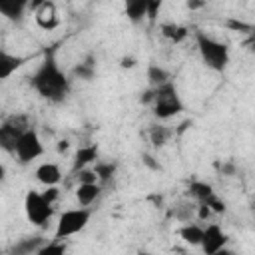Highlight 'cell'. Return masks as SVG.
<instances>
[{
	"mask_svg": "<svg viewBox=\"0 0 255 255\" xmlns=\"http://www.w3.org/2000/svg\"><path fill=\"white\" fill-rule=\"evenodd\" d=\"M44 245V239L42 237H24L20 241H16L8 255H36V251Z\"/></svg>",
	"mask_w": 255,
	"mask_h": 255,
	"instance_id": "5bb4252c",
	"label": "cell"
},
{
	"mask_svg": "<svg viewBox=\"0 0 255 255\" xmlns=\"http://www.w3.org/2000/svg\"><path fill=\"white\" fill-rule=\"evenodd\" d=\"M189 126H191V120H185L183 124H179V128H177V129L173 131V135H181V133H183V131H185V129H187Z\"/></svg>",
	"mask_w": 255,
	"mask_h": 255,
	"instance_id": "e575fe53",
	"label": "cell"
},
{
	"mask_svg": "<svg viewBox=\"0 0 255 255\" xmlns=\"http://www.w3.org/2000/svg\"><path fill=\"white\" fill-rule=\"evenodd\" d=\"M36 179L46 185V187H52V185H58L62 181V169L58 163H52V161H46V163H40L36 167Z\"/></svg>",
	"mask_w": 255,
	"mask_h": 255,
	"instance_id": "9c48e42d",
	"label": "cell"
},
{
	"mask_svg": "<svg viewBox=\"0 0 255 255\" xmlns=\"http://www.w3.org/2000/svg\"><path fill=\"white\" fill-rule=\"evenodd\" d=\"M68 147H70V143H68L66 139H62V141H58V151H60V153H64V151H66Z\"/></svg>",
	"mask_w": 255,
	"mask_h": 255,
	"instance_id": "8d00e7d4",
	"label": "cell"
},
{
	"mask_svg": "<svg viewBox=\"0 0 255 255\" xmlns=\"http://www.w3.org/2000/svg\"><path fill=\"white\" fill-rule=\"evenodd\" d=\"M145 12H147V2L143 0H133L126 4V16L129 18L131 24H141L145 20Z\"/></svg>",
	"mask_w": 255,
	"mask_h": 255,
	"instance_id": "ffe728a7",
	"label": "cell"
},
{
	"mask_svg": "<svg viewBox=\"0 0 255 255\" xmlns=\"http://www.w3.org/2000/svg\"><path fill=\"white\" fill-rule=\"evenodd\" d=\"M139 102H141V104H151V102H153V88H147L145 92H141Z\"/></svg>",
	"mask_w": 255,
	"mask_h": 255,
	"instance_id": "d6a6232c",
	"label": "cell"
},
{
	"mask_svg": "<svg viewBox=\"0 0 255 255\" xmlns=\"http://www.w3.org/2000/svg\"><path fill=\"white\" fill-rule=\"evenodd\" d=\"M193 211H195V207H193L189 201H181V203H177V205L173 207V215H175V219H179L181 223H189L191 217H193Z\"/></svg>",
	"mask_w": 255,
	"mask_h": 255,
	"instance_id": "cb8c5ba5",
	"label": "cell"
},
{
	"mask_svg": "<svg viewBox=\"0 0 255 255\" xmlns=\"http://www.w3.org/2000/svg\"><path fill=\"white\" fill-rule=\"evenodd\" d=\"M28 8V2L24 0H4L0 2V14L12 22H22L24 20V12Z\"/></svg>",
	"mask_w": 255,
	"mask_h": 255,
	"instance_id": "7c38bea8",
	"label": "cell"
},
{
	"mask_svg": "<svg viewBox=\"0 0 255 255\" xmlns=\"http://www.w3.org/2000/svg\"><path fill=\"white\" fill-rule=\"evenodd\" d=\"M223 26L229 28L231 32H239V34H251L253 32V26L251 24H247L243 20H237V18H227L223 22Z\"/></svg>",
	"mask_w": 255,
	"mask_h": 255,
	"instance_id": "484cf974",
	"label": "cell"
},
{
	"mask_svg": "<svg viewBox=\"0 0 255 255\" xmlns=\"http://www.w3.org/2000/svg\"><path fill=\"white\" fill-rule=\"evenodd\" d=\"M36 22L40 28L44 30H52L58 26V12H56V6L52 2H42V6L36 10Z\"/></svg>",
	"mask_w": 255,
	"mask_h": 255,
	"instance_id": "8fae6325",
	"label": "cell"
},
{
	"mask_svg": "<svg viewBox=\"0 0 255 255\" xmlns=\"http://www.w3.org/2000/svg\"><path fill=\"white\" fill-rule=\"evenodd\" d=\"M135 64H137V60L133 56H124L120 60V68L122 70H131V68H135Z\"/></svg>",
	"mask_w": 255,
	"mask_h": 255,
	"instance_id": "1f68e13d",
	"label": "cell"
},
{
	"mask_svg": "<svg viewBox=\"0 0 255 255\" xmlns=\"http://www.w3.org/2000/svg\"><path fill=\"white\" fill-rule=\"evenodd\" d=\"M141 161H143V165H147V167L153 169V171H159V169H161L159 161H155V157L149 155V153H143V155H141Z\"/></svg>",
	"mask_w": 255,
	"mask_h": 255,
	"instance_id": "4dcf8cb0",
	"label": "cell"
},
{
	"mask_svg": "<svg viewBox=\"0 0 255 255\" xmlns=\"http://www.w3.org/2000/svg\"><path fill=\"white\" fill-rule=\"evenodd\" d=\"M72 74H74L76 78L84 80V82H90V80H94V76H96L94 58L90 56L86 62H80V64H76V66H74V70H72Z\"/></svg>",
	"mask_w": 255,
	"mask_h": 255,
	"instance_id": "7402d4cb",
	"label": "cell"
},
{
	"mask_svg": "<svg viewBox=\"0 0 255 255\" xmlns=\"http://www.w3.org/2000/svg\"><path fill=\"white\" fill-rule=\"evenodd\" d=\"M221 171H223L225 175H235V165H233L231 161H227V163H223V167H221Z\"/></svg>",
	"mask_w": 255,
	"mask_h": 255,
	"instance_id": "836d02e7",
	"label": "cell"
},
{
	"mask_svg": "<svg viewBox=\"0 0 255 255\" xmlns=\"http://www.w3.org/2000/svg\"><path fill=\"white\" fill-rule=\"evenodd\" d=\"M151 112L159 120H167L183 112V102L177 94V88L167 82L159 88H153V102H151Z\"/></svg>",
	"mask_w": 255,
	"mask_h": 255,
	"instance_id": "3957f363",
	"label": "cell"
},
{
	"mask_svg": "<svg viewBox=\"0 0 255 255\" xmlns=\"http://www.w3.org/2000/svg\"><path fill=\"white\" fill-rule=\"evenodd\" d=\"M76 175H78V183H98V177L92 167H84Z\"/></svg>",
	"mask_w": 255,
	"mask_h": 255,
	"instance_id": "4316f807",
	"label": "cell"
},
{
	"mask_svg": "<svg viewBox=\"0 0 255 255\" xmlns=\"http://www.w3.org/2000/svg\"><path fill=\"white\" fill-rule=\"evenodd\" d=\"M195 213H197V219H201V221H205V219H209V217L213 215V211H211V209H209L205 203H197Z\"/></svg>",
	"mask_w": 255,
	"mask_h": 255,
	"instance_id": "f546056e",
	"label": "cell"
},
{
	"mask_svg": "<svg viewBox=\"0 0 255 255\" xmlns=\"http://www.w3.org/2000/svg\"><path fill=\"white\" fill-rule=\"evenodd\" d=\"M92 169H94L98 181H100V183H106L110 177H114V173H116V163H114V161H96V165H94Z\"/></svg>",
	"mask_w": 255,
	"mask_h": 255,
	"instance_id": "603a6c76",
	"label": "cell"
},
{
	"mask_svg": "<svg viewBox=\"0 0 255 255\" xmlns=\"http://www.w3.org/2000/svg\"><path fill=\"white\" fill-rule=\"evenodd\" d=\"M179 237L187 243V245H199L201 243V237H203V227L197 225V223H183L179 229H177Z\"/></svg>",
	"mask_w": 255,
	"mask_h": 255,
	"instance_id": "ac0fdd59",
	"label": "cell"
},
{
	"mask_svg": "<svg viewBox=\"0 0 255 255\" xmlns=\"http://www.w3.org/2000/svg\"><path fill=\"white\" fill-rule=\"evenodd\" d=\"M203 6H205V2H197V0L187 2V8H189V10H199V8H203Z\"/></svg>",
	"mask_w": 255,
	"mask_h": 255,
	"instance_id": "d590c367",
	"label": "cell"
},
{
	"mask_svg": "<svg viewBox=\"0 0 255 255\" xmlns=\"http://www.w3.org/2000/svg\"><path fill=\"white\" fill-rule=\"evenodd\" d=\"M211 255H235V251H231V249L223 247V249H219V251H215V253H211Z\"/></svg>",
	"mask_w": 255,
	"mask_h": 255,
	"instance_id": "74e56055",
	"label": "cell"
},
{
	"mask_svg": "<svg viewBox=\"0 0 255 255\" xmlns=\"http://www.w3.org/2000/svg\"><path fill=\"white\" fill-rule=\"evenodd\" d=\"M227 245V233L217 225V223H209L207 227H203V237L199 247L203 249L205 255H211L219 249H223Z\"/></svg>",
	"mask_w": 255,
	"mask_h": 255,
	"instance_id": "ba28073f",
	"label": "cell"
},
{
	"mask_svg": "<svg viewBox=\"0 0 255 255\" xmlns=\"http://www.w3.org/2000/svg\"><path fill=\"white\" fill-rule=\"evenodd\" d=\"M24 211H26V217L32 225L36 227H42L46 225L52 215H54V205H50L40 191H28L26 197H24Z\"/></svg>",
	"mask_w": 255,
	"mask_h": 255,
	"instance_id": "8992f818",
	"label": "cell"
},
{
	"mask_svg": "<svg viewBox=\"0 0 255 255\" xmlns=\"http://www.w3.org/2000/svg\"><path fill=\"white\" fill-rule=\"evenodd\" d=\"M30 84L44 100L54 102V104L64 102L70 94V88H72L66 72L58 66L54 54H46V58L42 60V64L34 72Z\"/></svg>",
	"mask_w": 255,
	"mask_h": 255,
	"instance_id": "6da1fadb",
	"label": "cell"
},
{
	"mask_svg": "<svg viewBox=\"0 0 255 255\" xmlns=\"http://www.w3.org/2000/svg\"><path fill=\"white\" fill-rule=\"evenodd\" d=\"M173 137V129L169 126H161V124H153L149 128V141L153 147H163L167 145V141Z\"/></svg>",
	"mask_w": 255,
	"mask_h": 255,
	"instance_id": "e0dca14e",
	"label": "cell"
},
{
	"mask_svg": "<svg viewBox=\"0 0 255 255\" xmlns=\"http://www.w3.org/2000/svg\"><path fill=\"white\" fill-rule=\"evenodd\" d=\"M0 255H2V251H0Z\"/></svg>",
	"mask_w": 255,
	"mask_h": 255,
	"instance_id": "60d3db41",
	"label": "cell"
},
{
	"mask_svg": "<svg viewBox=\"0 0 255 255\" xmlns=\"http://www.w3.org/2000/svg\"><path fill=\"white\" fill-rule=\"evenodd\" d=\"M98 159V145L90 143V145H82L76 153H74V163H72V171L78 173L80 169L88 167L90 163H94Z\"/></svg>",
	"mask_w": 255,
	"mask_h": 255,
	"instance_id": "30bf717a",
	"label": "cell"
},
{
	"mask_svg": "<svg viewBox=\"0 0 255 255\" xmlns=\"http://www.w3.org/2000/svg\"><path fill=\"white\" fill-rule=\"evenodd\" d=\"M36 255H66V243L64 241H50V243H44Z\"/></svg>",
	"mask_w": 255,
	"mask_h": 255,
	"instance_id": "d4e9b609",
	"label": "cell"
},
{
	"mask_svg": "<svg viewBox=\"0 0 255 255\" xmlns=\"http://www.w3.org/2000/svg\"><path fill=\"white\" fill-rule=\"evenodd\" d=\"M42 153H44V143H42L38 131L34 128H30L28 131H24L20 135L16 149H14V155L18 157L20 163H30V161L38 159Z\"/></svg>",
	"mask_w": 255,
	"mask_h": 255,
	"instance_id": "52a82bcc",
	"label": "cell"
},
{
	"mask_svg": "<svg viewBox=\"0 0 255 255\" xmlns=\"http://www.w3.org/2000/svg\"><path fill=\"white\" fill-rule=\"evenodd\" d=\"M159 32H161L163 38H167L173 44H179V42H183L189 36V28L183 26V24H175V22H163V24H159Z\"/></svg>",
	"mask_w": 255,
	"mask_h": 255,
	"instance_id": "2e32d148",
	"label": "cell"
},
{
	"mask_svg": "<svg viewBox=\"0 0 255 255\" xmlns=\"http://www.w3.org/2000/svg\"><path fill=\"white\" fill-rule=\"evenodd\" d=\"M139 255H151V253H147V251H141V253H139Z\"/></svg>",
	"mask_w": 255,
	"mask_h": 255,
	"instance_id": "ab89813d",
	"label": "cell"
},
{
	"mask_svg": "<svg viewBox=\"0 0 255 255\" xmlns=\"http://www.w3.org/2000/svg\"><path fill=\"white\" fill-rule=\"evenodd\" d=\"M92 217V209L88 207H76V209H66L60 213L58 223H56V231H54V239L56 241H64L70 235L80 233Z\"/></svg>",
	"mask_w": 255,
	"mask_h": 255,
	"instance_id": "277c9868",
	"label": "cell"
},
{
	"mask_svg": "<svg viewBox=\"0 0 255 255\" xmlns=\"http://www.w3.org/2000/svg\"><path fill=\"white\" fill-rule=\"evenodd\" d=\"M100 183H78L76 189V199L80 203V207H90L98 197H100Z\"/></svg>",
	"mask_w": 255,
	"mask_h": 255,
	"instance_id": "4fadbf2b",
	"label": "cell"
},
{
	"mask_svg": "<svg viewBox=\"0 0 255 255\" xmlns=\"http://www.w3.org/2000/svg\"><path fill=\"white\" fill-rule=\"evenodd\" d=\"M147 82H149V88H159L169 82V72L165 68H161L159 64H149L147 66Z\"/></svg>",
	"mask_w": 255,
	"mask_h": 255,
	"instance_id": "44dd1931",
	"label": "cell"
},
{
	"mask_svg": "<svg viewBox=\"0 0 255 255\" xmlns=\"http://www.w3.org/2000/svg\"><path fill=\"white\" fill-rule=\"evenodd\" d=\"M30 128H32L30 126V120L24 114L8 116L0 124V149H4L6 153H12L14 155V149H16V143H18L20 135L24 131H28Z\"/></svg>",
	"mask_w": 255,
	"mask_h": 255,
	"instance_id": "5b68a950",
	"label": "cell"
},
{
	"mask_svg": "<svg viewBox=\"0 0 255 255\" xmlns=\"http://www.w3.org/2000/svg\"><path fill=\"white\" fill-rule=\"evenodd\" d=\"M195 44L199 50V56L203 60V64L213 70V72H223L229 64V48L227 44L211 38L209 34L197 30L195 32Z\"/></svg>",
	"mask_w": 255,
	"mask_h": 255,
	"instance_id": "7a4b0ae2",
	"label": "cell"
},
{
	"mask_svg": "<svg viewBox=\"0 0 255 255\" xmlns=\"http://www.w3.org/2000/svg\"><path fill=\"white\" fill-rule=\"evenodd\" d=\"M187 191H189V195H191L197 203H207L211 197H215L213 187H211L209 183H205V181H191Z\"/></svg>",
	"mask_w": 255,
	"mask_h": 255,
	"instance_id": "d6986e66",
	"label": "cell"
},
{
	"mask_svg": "<svg viewBox=\"0 0 255 255\" xmlns=\"http://www.w3.org/2000/svg\"><path fill=\"white\" fill-rule=\"evenodd\" d=\"M42 193V197L50 203V205H54L56 201H58V197H60V189L56 187V185H52V187H46L44 191H40Z\"/></svg>",
	"mask_w": 255,
	"mask_h": 255,
	"instance_id": "f1b7e54d",
	"label": "cell"
},
{
	"mask_svg": "<svg viewBox=\"0 0 255 255\" xmlns=\"http://www.w3.org/2000/svg\"><path fill=\"white\" fill-rule=\"evenodd\" d=\"M22 64H24V58L14 56L6 50H0V80H8L16 70H20Z\"/></svg>",
	"mask_w": 255,
	"mask_h": 255,
	"instance_id": "9a60e30c",
	"label": "cell"
},
{
	"mask_svg": "<svg viewBox=\"0 0 255 255\" xmlns=\"http://www.w3.org/2000/svg\"><path fill=\"white\" fill-rule=\"evenodd\" d=\"M161 6H163V2H161V0L147 2V12H145V18H147L149 22H155V20H157V14H159V10H161Z\"/></svg>",
	"mask_w": 255,
	"mask_h": 255,
	"instance_id": "83f0119b",
	"label": "cell"
},
{
	"mask_svg": "<svg viewBox=\"0 0 255 255\" xmlns=\"http://www.w3.org/2000/svg\"><path fill=\"white\" fill-rule=\"evenodd\" d=\"M4 179H6V167H4L2 163H0V183H2Z\"/></svg>",
	"mask_w": 255,
	"mask_h": 255,
	"instance_id": "f35d334b",
	"label": "cell"
}]
</instances>
